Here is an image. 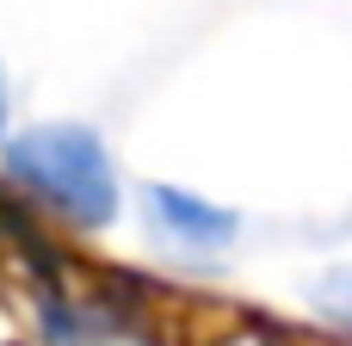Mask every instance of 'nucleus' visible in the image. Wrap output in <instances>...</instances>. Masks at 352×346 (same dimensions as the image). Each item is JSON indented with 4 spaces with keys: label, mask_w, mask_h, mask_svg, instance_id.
<instances>
[{
    "label": "nucleus",
    "mask_w": 352,
    "mask_h": 346,
    "mask_svg": "<svg viewBox=\"0 0 352 346\" xmlns=\"http://www.w3.org/2000/svg\"><path fill=\"white\" fill-rule=\"evenodd\" d=\"M6 167L43 192L56 210H68L74 223H111L118 217V173L105 161V142L80 124H37L25 136L6 142Z\"/></svg>",
    "instance_id": "obj_1"
},
{
    "label": "nucleus",
    "mask_w": 352,
    "mask_h": 346,
    "mask_svg": "<svg viewBox=\"0 0 352 346\" xmlns=\"http://www.w3.org/2000/svg\"><path fill=\"white\" fill-rule=\"evenodd\" d=\"M148 210H155V223L173 241H192V248H217V241L235 235V217L229 210H217L210 198H192L179 186H148Z\"/></svg>",
    "instance_id": "obj_2"
},
{
    "label": "nucleus",
    "mask_w": 352,
    "mask_h": 346,
    "mask_svg": "<svg viewBox=\"0 0 352 346\" xmlns=\"http://www.w3.org/2000/svg\"><path fill=\"white\" fill-rule=\"evenodd\" d=\"M322 303H328L334 316H346V322H352V272H334V279L322 285Z\"/></svg>",
    "instance_id": "obj_3"
},
{
    "label": "nucleus",
    "mask_w": 352,
    "mask_h": 346,
    "mask_svg": "<svg viewBox=\"0 0 352 346\" xmlns=\"http://www.w3.org/2000/svg\"><path fill=\"white\" fill-rule=\"evenodd\" d=\"M0 130H6V74H0Z\"/></svg>",
    "instance_id": "obj_4"
}]
</instances>
